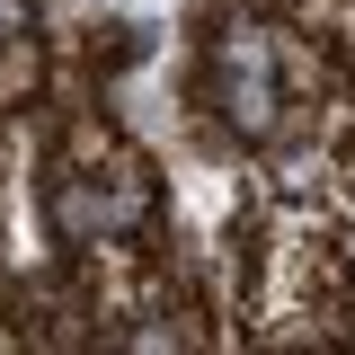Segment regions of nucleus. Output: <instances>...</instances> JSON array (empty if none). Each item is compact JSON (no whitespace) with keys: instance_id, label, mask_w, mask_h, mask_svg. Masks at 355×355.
<instances>
[{"instance_id":"obj_1","label":"nucleus","mask_w":355,"mask_h":355,"mask_svg":"<svg viewBox=\"0 0 355 355\" xmlns=\"http://www.w3.org/2000/svg\"><path fill=\"white\" fill-rule=\"evenodd\" d=\"M222 116L249 133V142H266V133H275V71H240V62H222Z\"/></svg>"},{"instance_id":"obj_2","label":"nucleus","mask_w":355,"mask_h":355,"mask_svg":"<svg viewBox=\"0 0 355 355\" xmlns=\"http://www.w3.org/2000/svg\"><path fill=\"white\" fill-rule=\"evenodd\" d=\"M53 231H62V240H98V231H116V196L62 178V187H53Z\"/></svg>"},{"instance_id":"obj_3","label":"nucleus","mask_w":355,"mask_h":355,"mask_svg":"<svg viewBox=\"0 0 355 355\" xmlns=\"http://www.w3.org/2000/svg\"><path fill=\"white\" fill-rule=\"evenodd\" d=\"M18 89H36V53H27V36H9V53H0V98H18Z\"/></svg>"},{"instance_id":"obj_4","label":"nucleus","mask_w":355,"mask_h":355,"mask_svg":"<svg viewBox=\"0 0 355 355\" xmlns=\"http://www.w3.org/2000/svg\"><path fill=\"white\" fill-rule=\"evenodd\" d=\"M9 36H27V0H0V44Z\"/></svg>"}]
</instances>
